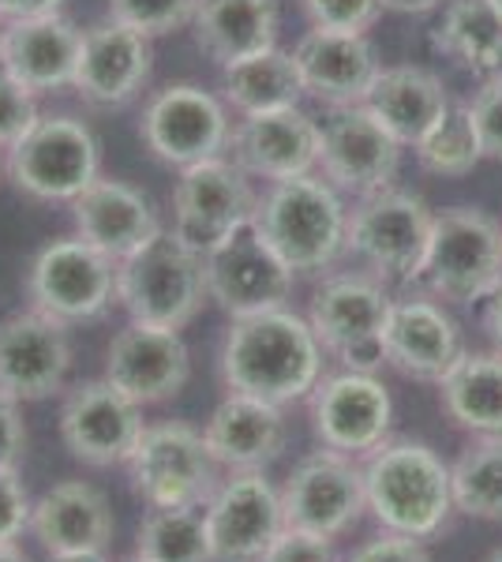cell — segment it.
Here are the masks:
<instances>
[{"instance_id":"cell-18","label":"cell","mask_w":502,"mask_h":562,"mask_svg":"<svg viewBox=\"0 0 502 562\" xmlns=\"http://www.w3.org/2000/svg\"><path fill=\"white\" fill-rule=\"evenodd\" d=\"M71 375L68 326L26 307L0 319V394L15 402H45Z\"/></svg>"},{"instance_id":"cell-37","label":"cell","mask_w":502,"mask_h":562,"mask_svg":"<svg viewBox=\"0 0 502 562\" xmlns=\"http://www.w3.org/2000/svg\"><path fill=\"white\" fill-rule=\"evenodd\" d=\"M196 8L199 0H109V15L143 31L147 38L185 31L196 20Z\"/></svg>"},{"instance_id":"cell-12","label":"cell","mask_w":502,"mask_h":562,"mask_svg":"<svg viewBox=\"0 0 502 562\" xmlns=\"http://www.w3.org/2000/svg\"><path fill=\"white\" fill-rule=\"evenodd\" d=\"M140 135L147 150L172 169L199 166L230 150V105L196 83H169L143 105Z\"/></svg>"},{"instance_id":"cell-29","label":"cell","mask_w":502,"mask_h":562,"mask_svg":"<svg viewBox=\"0 0 502 562\" xmlns=\"http://www.w3.org/2000/svg\"><path fill=\"white\" fill-rule=\"evenodd\" d=\"M364 105L401 147H416L446 116L450 94H446L443 79L435 71L420 65H394L379 71Z\"/></svg>"},{"instance_id":"cell-20","label":"cell","mask_w":502,"mask_h":562,"mask_svg":"<svg viewBox=\"0 0 502 562\" xmlns=\"http://www.w3.org/2000/svg\"><path fill=\"white\" fill-rule=\"evenodd\" d=\"M154 71V45L143 31L121 20H102L83 31L76 65V90L87 105L121 109L147 87Z\"/></svg>"},{"instance_id":"cell-46","label":"cell","mask_w":502,"mask_h":562,"mask_svg":"<svg viewBox=\"0 0 502 562\" xmlns=\"http://www.w3.org/2000/svg\"><path fill=\"white\" fill-rule=\"evenodd\" d=\"M483 330L495 341V349H502V285L483 301Z\"/></svg>"},{"instance_id":"cell-21","label":"cell","mask_w":502,"mask_h":562,"mask_svg":"<svg viewBox=\"0 0 502 562\" xmlns=\"http://www.w3.org/2000/svg\"><path fill=\"white\" fill-rule=\"evenodd\" d=\"M105 379L135 405H161L191 379V357L180 330L127 323L105 352Z\"/></svg>"},{"instance_id":"cell-10","label":"cell","mask_w":502,"mask_h":562,"mask_svg":"<svg viewBox=\"0 0 502 562\" xmlns=\"http://www.w3.org/2000/svg\"><path fill=\"white\" fill-rule=\"evenodd\" d=\"M127 469L135 495L147 506H207L222 484L203 431L185 420L147 424L127 458Z\"/></svg>"},{"instance_id":"cell-41","label":"cell","mask_w":502,"mask_h":562,"mask_svg":"<svg viewBox=\"0 0 502 562\" xmlns=\"http://www.w3.org/2000/svg\"><path fill=\"white\" fill-rule=\"evenodd\" d=\"M259 562H342L331 537H315V532L281 529L278 540L267 548Z\"/></svg>"},{"instance_id":"cell-13","label":"cell","mask_w":502,"mask_h":562,"mask_svg":"<svg viewBox=\"0 0 502 562\" xmlns=\"http://www.w3.org/2000/svg\"><path fill=\"white\" fill-rule=\"evenodd\" d=\"M401 150L405 147L368 113V105L331 109L319 124V177L345 195L364 199L394 188Z\"/></svg>"},{"instance_id":"cell-17","label":"cell","mask_w":502,"mask_h":562,"mask_svg":"<svg viewBox=\"0 0 502 562\" xmlns=\"http://www.w3.org/2000/svg\"><path fill=\"white\" fill-rule=\"evenodd\" d=\"M143 428V405L124 397L105 375L76 383L60 405L64 447L71 450V458L98 469L127 465Z\"/></svg>"},{"instance_id":"cell-2","label":"cell","mask_w":502,"mask_h":562,"mask_svg":"<svg viewBox=\"0 0 502 562\" xmlns=\"http://www.w3.org/2000/svg\"><path fill=\"white\" fill-rule=\"evenodd\" d=\"M345 225L349 211L342 192L319 173L267 184L252 214V229L293 274L331 270L345 256Z\"/></svg>"},{"instance_id":"cell-32","label":"cell","mask_w":502,"mask_h":562,"mask_svg":"<svg viewBox=\"0 0 502 562\" xmlns=\"http://www.w3.org/2000/svg\"><path fill=\"white\" fill-rule=\"evenodd\" d=\"M222 98L233 113L241 116H259V113H278V109H293L304 98V83L293 53L286 49H263L255 57H244L236 65L222 68Z\"/></svg>"},{"instance_id":"cell-53","label":"cell","mask_w":502,"mask_h":562,"mask_svg":"<svg viewBox=\"0 0 502 562\" xmlns=\"http://www.w3.org/2000/svg\"><path fill=\"white\" fill-rule=\"evenodd\" d=\"M0 45H4V23H0Z\"/></svg>"},{"instance_id":"cell-40","label":"cell","mask_w":502,"mask_h":562,"mask_svg":"<svg viewBox=\"0 0 502 562\" xmlns=\"http://www.w3.org/2000/svg\"><path fill=\"white\" fill-rule=\"evenodd\" d=\"M469 116L477 124L483 158L502 161V76L480 79L477 94L469 98Z\"/></svg>"},{"instance_id":"cell-8","label":"cell","mask_w":502,"mask_h":562,"mask_svg":"<svg viewBox=\"0 0 502 562\" xmlns=\"http://www.w3.org/2000/svg\"><path fill=\"white\" fill-rule=\"evenodd\" d=\"M435 211L424 195L405 188H382L364 195L349 211L345 225V256H353L379 281H413L432 240Z\"/></svg>"},{"instance_id":"cell-54","label":"cell","mask_w":502,"mask_h":562,"mask_svg":"<svg viewBox=\"0 0 502 562\" xmlns=\"http://www.w3.org/2000/svg\"><path fill=\"white\" fill-rule=\"evenodd\" d=\"M127 562H147V559H140V555H135V559H127Z\"/></svg>"},{"instance_id":"cell-33","label":"cell","mask_w":502,"mask_h":562,"mask_svg":"<svg viewBox=\"0 0 502 562\" xmlns=\"http://www.w3.org/2000/svg\"><path fill=\"white\" fill-rule=\"evenodd\" d=\"M432 45L477 79L502 76V20L488 0H450L432 31Z\"/></svg>"},{"instance_id":"cell-52","label":"cell","mask_w":502,"mask_h":562,"mask_svg":"<svg viewBox=\"0 0 502 562\" xmlns=\"http://www.w3.org/2000/svg\"><path fill=\"white\" fill-rule=\"evenodd\" d=\"M488 4L495 8V12H499V20H502V0H488Z\"/></svg>"},{"instance_id":"cell-22","label":"cell","mask_w":502,"mask_h":562,"mask_svg":"<svg viewBox=\"0 0 502 562\" xmlns=\"http://www.w3.org/2000/svg\"><path fill=\"white\" fill-rule=\"evenodd\" d=\"M225 154L252 180H267V184L319 173V121L300 105L241 116L233 124Z\"/></svg>"},{"instance_id":"cell-48","label":"cell","mask_w":502,"mask_h":562,"mask_svg":"<svg viewBox=\"0 0 502 562\" xmlns=\"http://www.w3.org/2000/svg\"><path fill=\"white\" fill-rule=\"evenodd\" d=\"M45 562H109L105 551H68V555H49Z\"/></svg>"},{"instance_id":"cell-11","label":"cell","mask_w":502,"mask_h":562,"mask_svg":"<svg viewBox=\"0 0 502 562\" xmlns=\"http://www.w3.org/2000/svg\"><path fill=\"white\" fill-rule=\"evenodd\" d=\"M255 203H259V192L252 177L230 154L207 158L199 166L180 169V180L172 184V233L196 256H207L236 229L252 225Z\"/></svg>"},{"instance_id":"cell-39","label":"cell","mask_w":502,"mask_h":562,"mask_svg":"<svg viewBox=\"0 0 502 562\" xmlns=\"http://www.w3.org/2000/svg\"><path fill=\"white\" fill-rule=\"evenodd\" d=\"M38 94L0 68V150H12L38 121Z\"/></svg>"},{"instance_id":"cell-19","label":"cell","mask_w":502,"mask_h":562,"mask_svg":"<svg viewBox=\"0 0 502 562\" xmlns=\"http://www.w3.org/2000/svg\"><path fill=\"white\" fill-rule=\"evenodd\" d=\"M203 510L214 562H259L286 529L281 492L263 473H230Z\"/></svg>"},{"instance_id":"cell-5","label":"cell","mask_w":502,"mask_h":562,"mask_svg":"<svg viewBox=\"0 0 502 562\" xmlns=\"http://www.w3.org/2000/svg\"><path fill=\"white\" fill-rule=\"evenodd\" d=\"M207 301L203 256H196L172 229H161L116 262V304L132 323L185 330Z\"/></svg>"},{"instance_id":"cell-7","label":"cell","mask_w":502,"mask_h":562,"mask_svg":"<svg viewBox=\"0 0 502 562\" xmlns=\"http://www.w3.org/2000/svg\"><path fill=\"white\" fill-rule=\"evenodd\" d=\"M8 180L38 203H71L102 177V143L79 116H38L34 128L4 154Z\"/></svg>"},{"instance_id":"cell-14","label":"cell","mask_w":502,"mask_h":562,"mask_svg":"<svg viewBox=\"0 0 502 562\" xmlns=\"http://www.w3.org/2000/svg\"><path fill=\"white\" fill-rule=\"evenodd\" d=\"M368 510L364 495V465L337 450H315L289 473L281 487V518L286 529L315 532V537H342Z\"/></svg>"},{"instance_id":"cell-1","label":"cell","mask_w":502,"mask_h":562,"mask_svg":"<svg viewBox=\"0 0 502 562\" xmlns=\"http://www.w3.org/2000/svg\"><path fill=\"white\" fill-rule=\"evenodd\" d=\"M326 352L304 315L289 307L233 319L222 341V383L278 409L312 397L323 379Z\"/></svg>"},{"instance_id":"cell-36","label":"cell","mask_w":502,"mask_h":562,"mask_svg":"<svg viewBox=\"0 0 502 562\" xmlns=\"http://www.w3.org/2000/svg\"><path fill=\"white\" fill-rule=\"evenodd\" d=\"M416 161L432 177H465L483 161L477 124L469 116V102H450L446 116L413 147Z\"/></svg>"},{"instance_id":"cell-24","label":"cell","mask_w":502,"mask_h":562,"mask_svg":"<svg viewBox=\"0 0 502 562\" xmlns=\"http://www.w3.org/2000/svg\"><path fill=\"white\" fill-rule=\"evenodd\" d=\"M79 42H83V31L64 12L4 23L0 68L34 94L71 90L79 65Z\"/></svg>"},{"instance_id":"cell-23","label":"cell","mask_w":502,"mask_h":562,"mask_svg":"<svg viewBox=\"0 0 502 562\" xmlns=\"http://www.w3.org/2000/svg\"><path fill=\"white\" fill-rule=\"evenodd\" d=\"M387 364L416 383H439L461 357V330L435 296H394L382 330Z\"/></svg>"},{"instance_id":"cell-38","label":"cell","mask_w":502,"mask_h":562,"mask_svg":"<svg viewBox=\"0 0 502 562\" xmlns=\"http://www.w3.org/2000/svg\"><path fill=\"white\" fill-rule=\"evenodd\" d=\"M300 4L315 31L334 34H368L382 12L379 0H300Z\"/></svg>"},{"instance_id":"cell-43","label":"cell","mask_w":502,"mask_h":562,"mask_svg":"<svg viewBox=\"0 0 502 562\" xmlns=\"http://www.w3.org/2000/svg\"><path fill=\"white\" fill-rule=\"evenodd\" d=\"M26 458V424L15 397L0 394V469L20 473Z\"/></svg>"},{"instance_id":"cell-16","label":"cell","mask_w":502,"mask_h":562,"mask_svg":"<svg viewBox=\"0 0 502 562\" xmlns=\"http://www.w3.org/2000/svg\"><path fill=\"white\" fill-rule=\"evenodd\" d=\"M312 405V428L315 439L337 454H371L382 447L394 420V402L379 375L364 371H337L323 375L308 397Z\"/></svg>"},{"instance_id":"cell-34","label":"cell","mask_w":502,"mask_h":562,"mask_svg":"<svg viewBox=\"0 0 502 562\" xmlns=\"http://www.w3.org/2000/svg\"><path fill=\"white\" fill-rule=\"evenodd\" d=\"M135 555L147 562H214L203 506H150L140 521Z\"/></svg>"},{"instance_id":"cell-9","label":"cell","mask_w":502,"mask_h":562,"mask_svg":"<svg viewBox=\"0 0 502 562\" xmlns=\"http://www.w3.org/2000/svg\"><path fill=\"white\" fill-rule=\"evenodd\" d=\"M26 296L31 307L64 326L94 323L116 304V259L83 237H60L34 256Z\"/></svg>"},{"instance_id":"cell-27","label":"cell","mask_w":502,"mask_h":562,"mask_svg":"<svg viewBox=\"0 0 502 562\" xmlns=\"http://www.w3.org/2000/svg\"><path fill=\"white\" fill-rule=\"evenodd\" d=\"M203 442L217 469L230 473H263L286 450V416L278 405L248 394H230L210 413Z\"/></svg>"},{"instance_id":"cell-31","label":"cell","mask_w":502,"mask_h":562,"mask_svg":"<svg viewBox=\"0 0 502 562\" xmlns=\"http://www.w3.org/2000/svg\"><path fill=\"white\" fill-rule=\"evenodd\" d=\"M435 386L443 413L461 431L502 435V349H461V357Z\"/></svg>"},{"instance_id":"cell-30","label":"cell","mask_w":502,"mask_h":562,"mask_svg":"<svg viewBox=\"0 0 502 562\" xmlns=\"http://www.w3.org/2000/svg\"><path fill=\"white\" fill-rule=\"evenodd\" d=\"M191 31L217 68L236 65L278 45V0H199Z\"/></svg>"},{"instance_id":"cell-15","label":"cell","mask_w":502,"mask_h":562,"mask_svg":"<svg viewBox=\"0 0 502 562\" xmlns=\"http://www.w3.org/2000/svg\"><path fill=\"white\" fill-rule=\"evenodd\" d=\"M203 278H207V296L230 319L286 307L297 281L293 270L259 240V233L252 225L236 229L230 240H222L214 251H207Z\"/></svg>"},{"instance_id":"cell-47","label":"cell","mask_w":502,"mask_h":562,"mask_svg":"<svg viewBox=\"0 0 502 562\" xmlns=\"http://www.w3.org/2000/svg\"><path fill=\"white\" fill-rule=\"evenodd\" d=\"M382 12H401V15H427L435 8H443V0H379Z\"/></svg>"},{"instance_id":"cell-50","label":"cell","mask_w":502,"mask_h":562,"mask_svg":"<svg viewBox=\"0 0 502 562\" xmlns=\"http://www.w3.org/2000/svg\"><path fill=\"white\" fill-rule=\"evenodd\" d=\"M483 562H502V548H499V551H491V555L483 559Z\"/></svg>"},{"instance_id":"cell-42","label":"cell","mask_w":502,"mask_h":562,"mask_svg":"<svg viewBox=\"0 0 502 562\" xmlns=\"http://www.w3.org/2000/svg\"><path fill=\"white\" fill-rule=\"evenodd\" d=\"M31 495H26L20 473L0 469V543L20 540V532L31 525Z\"/></svg>"},{"instance_id":"cell-35","label":"cell","mask_w":502,"mask_h":562,"mask_svg":"<svg viewBox=\"0 0 502 562\" xmlns=\"http://www.w3.org/2000/svg\"><path fill=\"white\" fill-rule=\"evenodd\" d=\"M454 510L465 518L502 521V435H477L450 465Z\"/></svg>"},{"instance_id":"cell-4","label":"cell","mask_w":502,"mask_h":562,"mask_svg":"<svg viewBox=\"0 0 502 562\" xmlns=\"http://www.w3.org/2000/svg\"><path fill=\"white\" fill-rule=\"evenodd\" d=\"M409 285L454 307L483 304L502 285V225L480 206L435 211L432 240Z\"/></svg>"},{"instance_id":"cell-49","label":"cell","mask_w":502,"mask_h":562,"mask_svg":"<svg viewBox=\"0 0 502 562\" xmlns=\"http://www.w3.org/2000/svg\"><path fill=\"white\" fill-rule=\"evenodd\" d=\"M0 562H31V559H26V551L12 540V543H0Z\"/></svg>"},{"instance_id":"cell-6","label":"cell","mask_w":502,"mask_h":562,"mask_svg":"<svg viewBox=\"0 0 502 562\" xmlns=\"http://www.w3.org/2000/svg\"><path fill=\"white\" fill-rule=\"evenodd\" d=\"M390 304L394 296H390L387 281H379L368 270H349V274L323 278L304 319L315 330L326 357H334L345 371L376 375L387 364L382 330H387Z\"/></svg>"},{"instance_id":"cell-3","label":"cell","mask_w":502,"mask_h":562,"mask_svg":"<svg viewBox=\"0 0 502 562\" xmlns=\"http://www.w3.org/2000/svg\"><path fill=\"white\" fill-rule=\"evenodd\" d=\"M368 510L387 532L427 540L454 514L450 465L427 442L387 439L364 461Z\"/></svg>"},{"instance_id":"cell-44","label":"cell","mask_w":502,"mask_h":562,"mask_svg":"<svg viewBox=\"0 0 502 562\" xmlns=\"http://www.w3.org/2000/svg\"><path fill=\"white\" fill-rule=\"evenodd\" d=\"M349 562H432L427 548L413 537H398V532H382L368 540Z\"/></svg>"},{"instance_id":"cell-28","label":"cell","mask_w":502,"mask_h":562,"mask_svg":"<svg viewBox=\"0 0 502 562\" xmlns=\"http://www.w3.org/2000/svg\"><path fill=\"white\" fill-rule=\"evenodd\" d=\"M26 529L49 555H68V551H105L116 525L109 498L94 484L64 480L31 506Z\"/></svg>"},{"instance_id":"cell-26","label":"cell","mask_w":502,"mask_h":562,"mask_svg":"<svg viewBox=\"0 0 502 562\" xmlns=\"http://www.w3.org/2000/svg\"><path fill=\"white\" fill-rule=\"evenodd\" d=\"M68 206L71 222H76V237L94 244L98 251H105L116 262L140 251L150 237L161 233L154 203L127 180L98 177Z\"/></svg>"},{"instance_id":"cell-51","label":"cell","mask_w":502,"mask_h":562,"mask_svg":"<svg viewBox=\"0 0 502 562\" xmlns=\"http://www.w3.org/2000/svg\"><path fill=\"white\" fill-rule=\"evenodd\" d=\"M8 177V169H4V150H0V180Z\"/></svg>"},{"instance_id":"cell-45","label":"cell","mask_w":502,"mask_h":562,"mask_svg":"<svg viewBox=\"0 0 502 562\" xmlns=\"http://www.w3.org/2000/svg\"><path fill=\"white\" fill-rule=\"evenodd\" d=\"M64 0H0V23L31 20V15H49L60 12Z\"/></svg>"},{"instance_id":"cell-25","label":"cell","mask_w":502,"mask_h":562,"mask_svg":"<svg viewBox=\"0 0 502 562\" xmlns=\"http://www.w3.org/2000/svg\"><path fill=\"white\" fill-rule=\"evenodd\" d=\"M293 60L304 94L319 98L331 109L364 105L371 83L382 71L379 53L368 34H334L315 31V26L293 45Z\"/></svg>"}]
</instances>
